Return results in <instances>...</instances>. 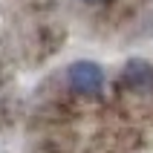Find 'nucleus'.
Here are the masks:
<instances>
[{
    "mask_svg": "<svg viewBox=\"0 0 153 153\" xmlns=\"http://www.w3.org/2000/svg\"><path fill=\"white\" fill-rule=\"evenodd\" d=\"M84 3H98V0H84Z\"/></svg>",
    "mask_w": 153,
    "mask_h": 153,
    "instance_id": "7ed1b4c3",
    "label": "nucleus"
},
{
    "mask_svg": "<svg viewBox=\"0 0 153 153\" xmlns=\"http://www.w3.org/2000/svg\"><path fill=\"white\" fill-rule=\"evenodd\" d=\"M124 81H127L130 87H147V84H153V67L147 64V61H142V58L130 61L127 67H124Z\"/></svg>",
    "mask_w": 153,
    "mask_h": 153,
    "instance_id": "f03ea898",
    "label": "nucleus"
},
{
    "mask_svg": "<svg viewBox=\"0 0 153 153\" xmlns=\"http://www.w3.org/2000/svg\"><path fill=\"white\" fill-rule=\"evenodd\" d=\"M67 84L78 95H95L104 90V69L95 61H75L67 69Z\"/></svg>",
    "mask_w": 153,
    "mask_h": 153,
    "instance_id": "f257e3e1",
    "label": "nucleus"
}]
</instances>
